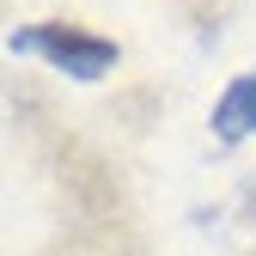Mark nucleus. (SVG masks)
<instances>
[{
    "label": "nucleus",
    "instance_id": "nucleus-1",
    "mask_svg": "<svg viewBox=\"0 0 256 256\" xmlns=\"http://www.w3.org/2000/svg\"><path fill=\"white\" fill-rule=\"evenodd\" d=\"M12 55H43L49 68L74 74V80H104L116 68V43L98 37V30H80V24H30L6 37Z\"/></svg>",
    "mask_w": 256,
    "mask_h": 256
},
{
    "label": "nucleus",
    "instance_id": "nucleus-2",
    "mask_svg": "<svg viewBox=\"0 0 256 256\" xmlns=\"http://www.w3.org/2000/svg\"><path fill=\"white\" fill-rule=\"evenodd\" d=\"M214 134H220V140L256 134V74H238V80L226 86V98L214 104Z\"/></svg>",
    "mask_w": 256,
    "mask_h": 256
}]
</instances>
